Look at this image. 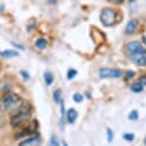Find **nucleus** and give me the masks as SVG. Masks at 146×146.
<instances>
[{
  "label": "nucleus",
  "mask_w": 146,
  "mask_h": 146,
  "mask_svg": "<svg viewBox=\"0 0 146 146\" xmlns=\"http://www.w3.org/2000/svg\"><path fill=\"white\" fill-rule=\"evenodd\" d=\"M127 51L130 60L135 64L139 67H146V48L139 42H129L127 44Z\"/></svg>",
  "instance_id": "nucleus-1"
},
{
  "label": "nucleus",
  "mask_w": 146,
  "mask_h": 146,
  "mask_svg": "<svg viewBox=\"0 0 146 146\" xmlns=\"http://www.w3.org/2000/svg\"><path fill=\"white\" fill-rule=\"evenodd\" d=\"M31 115V109L27 102H21V105L17 107V113L12 116L11 119V125L13 128H19L23 125Z\"/></svg>",
  "instance_id": "nucleus-2"
},
{
  "label": "nucleus",
  "mask_w": 146,
  "mask_h": 146,
  "mask_svg": "<svg viewBox=\"0 0 146 146\" xmlns=\"http://www.w3.org/2000/svg\"><path fill=\"white\" fill-rule=\"evenodd\" d=\"M21 98L13 92H7L0 98V112H11L21 105Z\"/></svg>",
  "instance_id": "nucleus-3"
},
{
  "label": "nucleus",
  "mask_w": 146,
  "mask_h": 146,
  "mask_svg": "<svg viewBox=\"0 0 146 146\" xmlns=\"http://www.w3.org/2000/svg\"><path fill=\"white\" fill-rule=\"evenodd\" d=\"M117 13L113 8H104L100 14V21L105 27H112L116 23Z\"/></svg>",
  "instance_id": "nucleus-4"
},
{
  "label": "nucleus",
  "mask_w": 146,
  "mask_h": 146,
  "mask_svg": "<svg viewBox=\"0 0 146 146\" xmlns=\"http://www.w3.org/2000/svg\"><path fill=\"white\" fill-rule=\"evenodd\" d=\"M99 77L105 80V78H119L122 76V71L116 68H100L99 71Z\"/></svg>",
  "instance_id": "nucleus-5"
},
{
  "label": "nucleus",
  "mask_w": 146,
  "mask_h": 146,
  "mask_svg": "<svg viewBox=\"0 0 146 146\" xmlns=\"http://www.w3.org/2000/svg\"><path fill=\"white\" fill-rule=\"evenodd\" d=\"M42 139H40V136H32V137H29L27 139H24L23 141L20 143L19 146H39Z\"/></svg>",
  "instance_id": "nucleus-6"
},
{
  "label": "nucleus",
  "mask_w": 146,
  "mask_h": 146,
  "mask_svg": "<svg viewBox=\"0 0 146 146\" xmlns=\"http://www.w3.org/2000/svg\"><path fill=\"white\" fill-rule=\"evenodd\" d=\"M138 25H139V22L137 19H131L128 23H127V27H125V33L127 35H132L137 31L138 29Z\"/></svg>",
  "instance_id": "nucleus-7"
},
{
  "label": "nucleus",
  "mask_w": 146,
  "mask_h": 146,
  "mask_svg": "<svg viewBox=\"0 0 146 146\" xmlns=\"http://www.w3.org/2000/svg\"><path fill=\"white\" fill-rule=\"evenodd\" d=\"M77 111L75 108H70L69 111L67 112V121H68V123H70V124H72L75 121H76V119H77Z\"/></svg>",
  "instance_id": "nucleus-8"
},
{
  "label": "nucleus",
  "mask_w": 146,
  "mask_h": 146,
  "mask_svg": "<svg viewBox=\"0 0 146 146\" xmlns=\"http://www.w3.org/2000/svg\"><path fill=\"white\" fill-rule=\"evenodd\" d=\"M19 55H20L19 52L13 51V50H5V51L0 52V56L5 58V59H12V58H16V56H19Z\"/></svg>",
  "instance_id": "nucleus-9"
},
{
  "label": "nucleus",
  "mask_w": 146,
  "mask_h": 146,
  "mask_svg": "<svg viewBox=\"0 0 146 146\" xmlns=\"http://www.w3.org/2000/svg\"><path fill=\"white\" fill-rule=\"evenodd\" d=\"M35 46L38 50H45L47 47V40L45 38H38L35 43Z\"/></svg>",
  "instance_id": "nucleus-10"
},
{
  "label": "nucleus",
  "mask_w": 146,
  "mask_h": 146,
  "mask_svg": "<svg viewBox=\"0 0 146 146\" xmlns=\"http://www.w3.org/2000/svg\"><path fill=\"white\" fill-rule=\"evenodd\" d=\"M143 89H144V85H143L139 81L131 84V90H132V92H135V93H140V92L143 91Z\"/></svg>",
  "instance_id": "nucleus-11"
},
{
  "label": "nucleus",
  "mask_w": 146,
  "mask_h": 146,
  "mask_svg": "<svg viewBox=\"0 0 146 146\" xmlns=\"http://www.w3.org/2000/svg\"><path fill=\"white\" fill-rule=\"evenodd\" d=\"M44 80H45V83H46V85H52V83H53V81H54V76H53V74L52 72H50V71H46L45 74H44Z\"/></svg>",
  "instance_id": "nucleus-12"
},
{
  "label": "nucleus",
  "mask_w": 146,
  "mask_h": 146,
  "mask_svg": "<svg viewBox=\"0 0 146 146\" xmlns=\"http://www.w3.org/2000/svg\"><path fill=\"white\" fill-rule=\"evenodd\" d=\"M53 99L56 104H60V101L62 100L61 99V90L60 89H56L54 92H53Z\"/></svg>",
  "instance_id": "nucleus-13"
},
{
  "label": "nucleus",
  "mask_w": 146,
  "mask_h": 146,
  "mask_svg": "<svg viewBox=\"0 0 146 146\" xmlns=\"http://www.w3.org/2000/svg\"><path fill=\"white\" fill-rule=\"evenodd\" d=\"M129 120L130 121H136V120H138V117H139V114H138V112L136 111V109H133V111H131L130 113H129Z\"/></svg>",
  "instance_id": "nucleus-14"
},
{
  "label": "nucleus",
  "mask_w": 146,
  "mask_h": 146,
  "mask_svg": "<svg viewBox=\"0 0 146 146\" xmlns=\"http://www.w3.org/2000/svg\"><path fill=\"white\" fill-rule=\"evenodd\" d=\"M106 133H107V141H108V143H112V141H113V139H114L113 130H112V129H109V128H107Z\"/></svg>",
  "instance_id": "nucleus-15"
},
{
  "label": "nucleus",
  "mask_w": 146,
  "mask_h": 146,
  "mask_svg": "<svg viewBox=\"0 0 146 146\" xmlns=\"http://www.w3.org/2000/svg\"><path fill=\"white\" fill-rule=\"evenodd\" d=\"M76 75H77V70L76 69H69L68 74H67V78L68 80H72L74 77H76Z\"/></svg>",
  "instance_id": "nucleus-16"
},
{
  "label": "nucleus",
  "mask_w": 146,
  "mask_h": 146,
  "mask_svg": "<svg viewBox=\"0 0 146 146\" xmlns=\"http://www.w3.org/2000/svg\"><path fill=\"white\" fill-rule=\"evenodd\" d=\"M50 146H60V143L55 135H52V137L50 139Z\"/></svg>",
  "instance_id": "nucleus-17"
},
{
  "label": "nucleus",
  "mask_w": 146,
  "mask_h": 146,
  "mask_svg": "<svg viewBox=\"0 0 146 146\" xmlns=\"http://www.w3.org/2000/svg\"><path fill=\"white\" fill-rule=\"evenodd\" d=\"M123 139L127 141H132L135 139V135L133 133H124L123 135Z\"/></svg>",
  "instance_id": "nucleus-18"
},
{
  "label": "nucleus",
  "mask_w": 146,
  "mask_h": 146,
  "mask_svg": "<svg viewBox=\"0 0 146 146\" xmlns=\"http://www.w3.org/2000/svg\"><path fill=\"white\" fill-rule=\"evenodd\" d=\"M72 99H74V101H76V102H82L83 101V96L80 94V93H75L74 96H72Z\"/></svg>",
  "instance_id": "nucleus-19"
},
{
  "label": "nucleus",
  "mask_w": 146,
  "mask_h": 146,
  "mask_svg": "<svg viewBox=\"0 0 146 146\" xmlns=\"http://www.w3.org/2000/svg\"><path fill=\"white\" fill-rule=\"evenodd\" d=\"M135 76H136V72L132 71V70H129V71L125 72V78H127V80H131V78L135 77Z\"/></svg>",
  "instance_id": "nucleus-20"
},
{
  "label": "nucleus",
  "mask_w": 146,
  "mask_h": 146,
  "mask_svg": "<svg viewBox=\"0 0 146 146\" xmlns=\"http://www.w3.org/2000/svg\"><path fill=\"white\" fill-rule=\"evenodd\" d=\"M21 76H22V78L24 80V81H28L29 78H30V76H29V74H28V72L27 71H21Z\"/></svg>",
  "instance_id": "nucleus-21"
},
{
  "label": "nucleus",
  "mask_w": 146,
  "mask_h": 146,
  "mask_svg": "<svg viewBox=\"0 0 146 146\" xmlns=\"http://www.w3.org/2000/svg\"><path fill=\"white\" fill-rule=\"evenodd\" d=\"M33 29H35V21L32 20V21H31V24H30V25L28 24V31H32Z\"/></svg>",
  "instance_id": "nucleus-22"
},
{
  "label": "nucleus",
  "mask_w": 146,
  "mask_h": 146,
  "mask_svg": "<svg viewBox=\"0 0 146 146\" xmlns=\"http://www.w3.org/2000/svg\"><path fill=\"white\" fill-rule=\"evenodd\" d=\"M139 82L143 84V85H146V76H144V77H141L140 80H139Z\"/></svg>",
  "instance_id": "nucleus-23"
},
{
  "label": "nucleus",
  "mask_w": 146,
  "mask_h": 146,
  "mask_svg": "<svg viewBox=\"0 0 146 146\" xmlns=\"http://www.w3.org/2000/svg\"><path fill=\"white\" fill-rule=\"evenodd\" d=\"M5 9V6H4V4L3 3H0V12H3Z\"/></svg>",
  "instance_id": "nucleus-24"
},
{
  "label": "nucleus",
  "mask_w": 146,
  "mask_h": 146,
  "mask_svg": "<svg viewBox=\"0 0 146 146\" xmlns=\"http://www.w3.org/2000/svg\"><path fill=\"white\" fill-rule=\"evenodd\" d=\"M62 146H69V145L67 144V141H64V140H63V141H62Z\"/></svg>",
  "instance_id": "nucleus-25"
},
{
  "label": "nucleus",
  "mask_w": 146,
  "mask_h": 146,
  "mask_svg": "<svg viewBox=\"0 0 146 146\" xmlns=\"http://www.w3.org/2000/svg\"><path fill=\"white\" fill-rule=\"evenodd\" d=\"M143 42L146 44V37H143Z\"/></svg>",
  "instance_id": "nucleus-26"
},
{
  "label": "nucleus",
  "mask_w": 146,
  "mask_h": 146,
  "mask_svg": "<svg viewBox=\"0 0 146 146\" xmlns=\"http://www.w3.org/2000/svg\"><path fill=\"white\" fill-rule=\"evenodd\" d=\"M144 144H145V146H146V137L144 138Z\"/></svg>",
  "instance_id": "nucleus-27"
},
{
  "label": "nucleus",
  "mask_w": 146,
  "mask_h": 146,
  "mask_svg": "<svg viewBox=\"0 0 146 146\" xmlns=\"http://www.w3.org/2000/svg\"><path fill=\"white\" fill-rule=\"evenodd\" d=\"M129 1H135V0H129Z\"/></svg>",
  "instance_id": "nucleus-28"
},
{
  "label": "nucleus",
  "mask_w": 146,
  "mask_h": 146,
  "mask_svg": "<svg viewBox=\"0 0 146 146\" xmlns=\"http://www.w3.org/2000/svg\"><path fill=\"white\" fill-rule=\"evenodd\" d=\"M0 70H1V68H0Z\"/></svg>",
  "instance_id": "nucleus-29"
}]
</instances>
